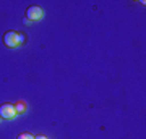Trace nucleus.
Wrapping results in <instances>:
<instances>
[{"label": "nucleus", "instance_id": "1", "mask_svg": "<svg viewBox=\"0 0 146 139\" xmlns=\"http://www.w3.org/2000/svg\"><path fill=\"white\" fill-rule=\"evenodd\" d=\"M16 117L15 105L11 103H2L0 105V118L2 120H13Z\"/></svg>", "mask_w": 146, "mask_h": 139}, {"label": "nucleus", "instance_id": "2", "mask_svg": "<svg viewBox=\"0 0 146 139\" xmlns=\"http://www.w3.org/2000/svg\"><path fill=\"white\" fill-rule=\"evenodd\" d=\"M42 16H44V10H42L39 5H31L29 8L26 10V16L29 21H39L42 20Z\"/></svg>", "mask_w": 146, "mask_h": 139}, {"label": "nucleus", "instance_id": "3", "mask_svg": "<svg viewBox=\"0 0 146 139\" xmlns=\"http://www.w3.org/2000/svg\"><path fill=\"white\" fill-rule=\"evenodd\" d=\"M3 44L8 49H16L18 42H16V31H7L3 34Z\"/></svg>", "mask_w": 146, "mask_h": 139}, {"label": "nucleus", "instance_id": "4", "mask_svg": "<svg viewBox=\"0 0 146 139\" xmlns=\"http://www.w3.org/2000/svg\"><path fill=\"white\" fill-rule=\"evenodd\" d=\"M15 110H16V115H23V113H26V110H28V103L25 102V100H18V102L15 103Z\"/></svg>", "mask_w": 146, "mask_h": 139}, {"label": "nucleus", "instance_id": "5", "mask_svg": "<svg viewBox=\"0 0 146 139\" xmlns=\"http://www.w3.org/2000/svg\"><path fill=\"white\" fill-rule=\"evenodd\" d=\"M16 42H18V47L25 42V34L23 32H16Z\"/></svg>", "mask_w": 146, "mask_h": 139}, {"label": "nucleus", "instance_id": "6", "mask_svg": "<svg viewBox=\"0 0 146 139\" xmlns=\"http://www.w3.org/2000/svg\"><path fill=\"white\" fill-rule=\"evenodd\" d=\"M16 139H34V136L31 133H21V134H18Z\"/></svg>", "mask_w": 146, "mask_h": 139}, {"label": "nucleus", "instance_id": "7", "mask_svg": "<svg viewBox=\"0 0 146 139\" xmlns=\"http://www.w3.org/2000/svg\"><path fill=\"white\" fill-rule=\"evenodd\" d=\"M34 139H47V136H44V134H39V136H34Z\"/></svg>", "mask_w": 146, "mask_h": 139}, {"label": "nucleus", "instance_id": "8", "mask_svg": "<svg viewBox=\"0 0 146 139\" xmlns=\"http://www.w3.org/2000/svg\"><path fill=\"white\" fill-rule=\"evenodd\" d=\"M0 120H2V118H0Z\"/></svg>", "mask_w": 146, "mask_h": 139}]
</instances>
